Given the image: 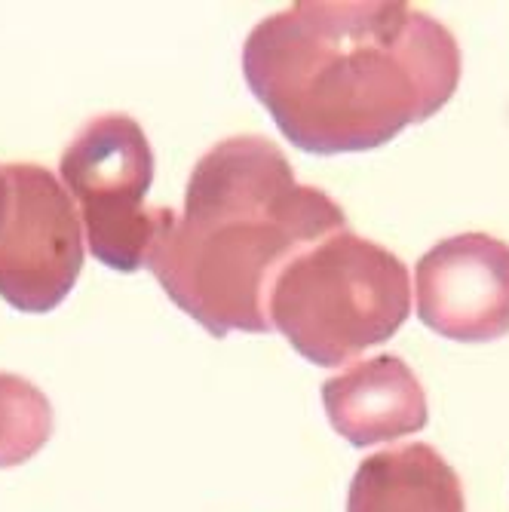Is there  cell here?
<instances>
[{"mask_svg": "<svg viewBox=\"0 0 509 512\" xmlns=\"http://www.w3.org/2000/svg\"><path fill=\"white\" fill-rule=\"evenodd\" d=\"M322 402L338 436L356 448L393 442L427 427V393L399 356L350 365L322 384Z\"/></svg>", "mask_w": 509, "mask_h": 512, "instance_id": "7", "label": "cell"}, {"mask_svg": "<svg viewBox=\"0 0 509 512\" xmlns=\"http://www.w3.org/2000/svg\"><path fill=\"white\" fill-rule=\"evenodd\" d=\"M411 310L405 264L350 230L313 243L276 276L270 329L313 365H341L390 341Z\"/></svg>", "mask_w": 509, "mask_h": 512, "instance_id": "3", "label": "cell"}, {"mask_svg": "<svg viewBox=\"0 0 509 512\" xmlns=\"http://www.w3.org/2000/svg\"><path fill=\"white\" fill-rule=\"evenodd\" d=\"M338 230L347 215L326 191L298 184L270 138L234 135L194 166L184 215L169 212L145 264L209 335H261L276 276Z\"/></svg>", "mask_w": 509, "mask_h": 512, "instance_id": "2", "label": "cell"}, {"mask_svg": "<svg viewBox=\"0 0 509 512\" xmlns=\"http://www.w3.org/2000/svg\"><path fill=\"white\" fill-rule=\"evenodd\" d=\"M418 316L451 341L509 335V246L488 234H457L436 243L414 273Z\"/></svg>", "mask_w": 509, "mask_h": 512, "instance_id": "6", "label": "cell"}, {"mask_svg": "<svg viewBox=\"0 0 509 512\" xmlns=\"http://www.w3.org/2000/svg\"><path fill=\"white\" fill-rule=\"evenodd\" d=\"M53 436V408L31 381L0 371V470L31 460Z\"/></svg>", "mask_w": 509, "mask_h": 512, "instance_id": "9", "label": "cell"}, {"mask_svg": "<svg viewBox=\"0 0 509 512\" xmlns=\"http://www.w3.org/2000/svg\"><path fill=\"white\" fill-rule=\"evenodd\" d=\"M10 212L0 230V298L22 313H50L83 270V224L65 184L37 163L0 166Z\"/></svg>", "mask_w": 509, "mask_h": 512, "instance_id": "5", "label": "cell"}, {"mask_svg": "<svg viewBox=\"0 0 509 512\" xmlns=\"http://www.w3.org/2000/svg\"><path fill=\"white\" fill-rule=\"evenodd\" d=\"M347 512H467L464 485L427 442L384 448L359 463Z\"/></svg>", "mask_w": 509, "mask_h": 512, "instance_id": "8", "label": "cell"}, {"mask_svg": "<svg viewBox=\"0 0 509 512\" xmlns=\"http://www.w3.org/2000/svg\"><path fill=\"white\" fill-rule=\"evenodd\" d=\"M243 71L295 148L359 154L451 102L460 46L411 4L304 0L255 25Z\"/></svg>", "mask_w": 509, "mask_h": 512, "instance_id": "1", "label": "cell"}, {"mask_svg": "<svg viewBox=\"0 0 509 512\" xmlns=\"http://www.w3.org/2000/svg\"><path fill=\"white\" fill-rule=\"evenodd\" d=\"M7 212H10V184H7L4 172H0V230L7 224Z\"/></svg>", "mask_w": 509, "mask_h": 512, "instance_id": "10", "label": "cell"}, {"mask_svg": "<svg viewBox=\"0 0 509 512\" xmlns=\"http://www.w3.org/2000/svg\"><path fill=\"white\" fill-rule=\"evenodd\" d=\"M62 181L77 200L89 252L120 273H135L166 224V206H145L154 181L148 135L126 114L89 120L62 154Z\"/></svg>", "mask_w": 509, "mask_h": 512, "instance_id": "4", "label": "cell"}]
</instances>
